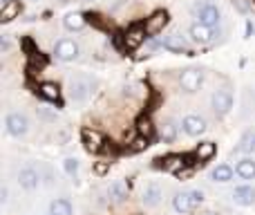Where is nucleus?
I'll list each match as a JSON object with an SVG mask.
<instances>
[{
    "instance_id": "a878e982",
    "label": "nucleus",
    "mask_w": 255,
    "mask_h": 215,
    "mask_svg": "<svg viewBox=\"0 0 255 215\" xmlns=\"http://www.w3.org/2000/svg\"><path fill=\"white\" fill-rule=\"evenodd\" d=\"M20 2L18 0H11L9 4H4L2 7V11H0V20L2 22H11L13 18H18V13H20Z\"/></svg>"
},
{
    "instance_id": "f03ea898",
    "label": "nucleus",
    "mask_w": 255,
    "mask_h": 215,
    "mask_svg": "<svg viewBox=\"0 0 255 215\" xmlns=\"http://www.w3.org/2000/svg\"><path fill=\"white\" fill-rule=\"evenodd\" d=\"M92 81L88 79V76H74V79H70V83H67V90H70V99L76 103H83L88 101V97L92 94Z\"/></svg>"
},
{
    "instance_id": "f704fd0d",
    "label": "nucleus",
    "mask_w": 255,
    "mask_h": 215,
    "mask_svg": "<svg viewBox=\"0 0 255 215\" xmlns=\"http://www.w3.org/2000/svg\"><path fill=\"white\" fill-rule=\"evenodd\" d=\"M0 198H2V204L9 200V189H7V186H2V193H0Z\"/></svg>"
},
{
    "instance_id": "aec40b11",
    "label": "nucleus",
    "mask_w": 255,
    "mask_h": 215,
    "mask_svg": "<svg viewBox=\"0 0 255 215\" xmlns=\"http://www.w3.org/2000/svg\"><path fill=\"white\" fill-rule=\"evenodd\" d=\"M161 198H163V191H161V186L159 184H148L145 186V191H143V204L145 207H157V204L161 202Z\"/></svg>"
},
{
    "instance_id": "c9c22d12",
    "label": "nucleus",
    "mask_w": 255,
    "mask_h": 215,
    "mask_svg": "<svg viewBox=\"0 0 255 215\" xmlns=\"http://www.w3.org/2000/svg\"><path fill=\"white\" fill-rule=\"evenodd\" d=\"M251 34H253V25H251V22H247V38H249Z\"/></svg>"
},
{
    "instance_id": "4be33fe9",
    "label": "nucleus",
    "mask_w": 255,
    "mask_h": 215,
    "mask_svg": "<svg viewBox=\"0 0 255 215\" xmlns=\"http://www.w3.org/2000/svg\"><path fill=\"white\" fill-rule=\"evenodd\" d=\"M63 25H65L70 31H81L85 25H88V18H85L83 13L74 11V13H67V16L63 18Z\"/></svg>"
},
{
    "instance_id": "6ab92c4d",
    "label": "nucleus",
    "mask_w": 255,
    "mask_h": 215,
    "mask_svg": "<svg viewBox=\"0 0 255 215\" xmlns=\"http://www.w3.org/2000/svg\"><path fill=\"white\" fill-rule=\"evenodd\" d=\"M172 209H175L179 215L193 211L195 204H193V198H190V191L188 193H175V198H172Z\"/></svg>"
},
{
    "instance_id": "4c0bfd02",
    "label": "nucleus",
    "mask_w": 255,
    "mask_h": 215,
    "mask_svg": "<svg viewBox=\"0 0 255 215\" xmlns=\"http://www.w3.org/2000/svg\"><path fill=\"white\" fill-rule=\"evenodd\" d=\"M58 2H61V4H63V2H67V0H58Z\"/></svg>"
},
{
    "instance_id": "58836bf2",
    "label": "nucleus",
    "mask_w": 255,
    "mask_h": 215,
    "mask_svg": "<svg viewBox=\"0 0 255 215\" xmlns=\"http://www.w3.org/2000/svg\"><path fill=\"white\" fill-rule=\"evenodd\" d=\"M85 2H92V0H85Z\"/></svg>"
},
{
    "instance_id": "412c9836",
    "label": "nucleus",
    "mask_w": 255,
    "mask_h": 215,
    "mask_svg": "<svg viewBox=\"0 0 255 215\" xmlns=\"http://www.w3.org/2000/svg\"><path fill=\"white\" fill-rule=\"evenodd\" d=\"M38 92H40V97H43L45 101H54V103L61 101V88H58L56 83H52V81H45V83H40Z\"/></svg>"
},
{
    "instance_id": "2eb2a0df",
    "label": "nucleus",
    "mask_w": 255,
    "mask_h": 215,
    "mask_svg": "<svg viewBox=\"0 0 255 215\" xmlns=\"http://www.w3.org/2000/svg\"><path fill=\"white\" fill-rule=\"evenodd\" d=\"M233 202L240 204V207H253L255 204V189L249 184L238 186V189L233 191Z\"/></svg>"
},
{
    "instance_id": "1a4fd4ad",
    "label": "nucleus",
    "mask_w": 255,
    "mask_h": 215,
    "mask_svg": "<svg viewBox=\"0 0 255 215\" xmlns=\"http://www.w3.org/2000/svg\"><path fill=\"white\" fill-rule=\"evenodd\" d=\"M168 25V11H163V9H159V11H154L150 18H145V31H148V36L152 38V36L161 34L163 27Z\"/></svg>"
},
{
    "instance_id": "39448f33",
    "label": "nucleus",
    "mask_w": 255,
    "mask_h": 215,
    "mask_svg": "<svg viewBox=\"0 0 255 215\" xmlns=\"http://www.w3.org/2000/svg\"><path fill=\"white\" fill-rule=\"evenodd\" d=\"M54 56L58 58V61H74L76 56H79V43L72 38H61L56 40V45H54Z\"/></svg>"
},
{
    "instance_id": "a211bd4d",
    "label": "nucleus",
    "mask_w": 255,
    "mask_h": 215,
    "mask_svg": "<svg viewBox=\"0 0 255 215\" xmlns=\"http://www.w3.org/2000/svg\"><path fill=\"white\" fill-rule=\"evenodd\" d=\"M235 175L240 180H255V159L253 157L240 159L238 166H235Z\"/></svg>"
},
{
    "instance_id": "c756f323",
    "label": "nucleus",
    "mask_w": 255,
    "mask_h": 215,
    "mask_svg": "<svg viewBox=\"0 0 255 215\" xmlns=\"http://www.w3.org/2000/svg\"><path fill=\"white\" fill-rule=\"evenodd\" d=\"M79 166H81V164H79V159H76V157H67L65 162H63V168H65V173L70 177H74V180H76V173H79Z\"/></svg>"
},
{
    "instance_id": "5701e85b",
    "label": "nucleus",
    "mask_w": 255,
    "mask_h": 215,
    "mask_svg": "<svg viewBox=\"0 0 255 215\" xmlns=\"http://www.w3.org/2000/svg\"><path fill=\"white\" fill-rule=\"evenodd\" d=\"M235 153H244V155L255 153V130L244 132L242 139H240V144H238V148L233 150V155H235Z\"/></svg>"
},
{
    "instance_id": "f3484780",
    "label": "nucleus",
    "mask_w": 255,
    "mask_h": 215,
    "mask_svg": "<svg viewBox=\"0 0 255 215\" xmlns=\"http://www.w3.org/2000/svg\"><path fill=\"white\" fill-rule=\"evenodd\" d=\"M215 153H217L215 141H202V144H197V148H195V159H197L199 164H206L215 157Z\"/></svg>"
},
{
    "instance_id": "6e6552de",
    "label": "nucleus",
    "mask_w": 255,
    "mask_h": 215,
    "mask_svg": "<svg viewBox=\"0 0 255 215\" xmlns=\"http://www.w3.org/2000/svg\"><path fill=\"white\" fill-rule=\"evenodd\" d=\"M81 137H83V146H85V150H88V153H101L103 146H106L103 135L99 130H92V128H83Z\"/></svg>"
},
{
    "instance_id": "bb28decb",
    "label": "nucleus",
    "mask_w": 255,
    "mask_h": 215,
    "mask_svg": "<svg viewBox=\"0 0 255 215\" xmlns=\"http://www.w3.org/2000/svg\"><path fill=\"white\" fill-rule=\"evenodd\" d=\"M49 213H54V215H72V204L67 202V200L58 198V200H54V202L49 204Z\"/></svg>"
},
{
    "instance_id": "0eeeda50",
    "label": "nucleus",
    "mask_w": 255,
    "mask_h": 215,
    "mask_svg": "<svg viewBox=\"0 0 255 215\" xmlns=\"http://www.w3.org/2000/svg\"><path fill=\"white\" fill-rule=\"evenodd\" d=\"M4 126H7V132L11 137H25L27 130H29V123H27V117L20 112H11L7 117V121H4Z\"/></svg>"
},
{
    "instance_id": "c85d7f7f",
    "label": "nucleus",
    "mask_w": 255,
    "mask_h": 215,
    "mask_svg": "<svg viewBox=\"0 0 255 215\" xmlns=\"http://www.w3.org/2000/svg\"><path fill=\"white\" fill-rule=\"evenodd\" d=\"M161 139L168 141V144H172V141L177 139V126H175V121H170V119H168V121L161 126Z\"/></svg>"
},
{
    "instance_id": "a19ab883",
    "label": "nucleus",
    "mask_w": 255,
    "mask_h": 215,
    "mask_svg": "<svg viewBox=\"0 0 255 215\" xmlns=\"http://www.w3.org/2000/svg\"><path fill=\"white\" fill-rule=\"evenodd\" d=\"M36 2H38V0H36Z\"/></svg>"
},
{
    "instance_id": "b1692460",
    "label": "nucleus",
    "mask_w": 255,
    "mask_h": 215,
    "mask_svg": "<svg viewBox=\"0 0 255 215\" xmlns=\"http://www.w3.org/2000/svg\"><path fill=\"white\" fill-rule=\"evenodd\" d=\"M211 180L213 182H220V184H226V182L233 180V168H231L229 164H220L217 168H213Z\"/></svg>"
},
{
    "instance_id": "7c9ffc66",
    "label": "nucleus",
    "mask_w": 255,
    "mask_h": 215,
    "mask_svg": "<svg viewBox=\"0 0 255 215\" xmlns=\"http://www.w3.org/2000/svg\"><path fill=\"white\" fill-rule=\"evenodd\" d=\"M36 114H38V117L43 119V121H47V123L56 121V114L49 112V110H45V108H36Z\"/></svg>"
},
{
    "instance_id": "ea45409f",
    "label": "nucleus",
    "mask_w": 255,
    "mask_h": 215,
    "mask_svg": "<svg viewBox=\"0 0 255 215\" xmlns=\"http://www.w3.org/2000/svg\"><path fill=\"white\" fill-rule=\"evenodd\" d=\"M49 215H54V213H49Z\"/></svg>"
},
{
    "instance_id": "e433bc0d",
    "label": "nucleus",
    "mask_w": 255,
    "mask_h": 215,
    "mask_svg": "<svg viewBox=\"0 0 255 215\" xmlns=\"http://www.w3.org/2000/svg\"><path fill=\"white\" fill-rule=\"evenodd\" d=\"M0 2H2V7H4V4H9V2H11V0H0Z\"/></svg>"
},
{
    "instance_id": "9b49d317",
    "label": "nucleus",
    "mask_w": 255,
    "mask_h": 215,
    "mask_svg": "<svg viewBox=\"0 0 255 215\" xmlns=\"http://www.w3.org/2000/svg\"><path fill=\"white\" fill-rule=\"evenodd\" d=\"M215 36H217L215 27L202 25V22H195V25L190 27V38H193L197 45H208V43H213V38H215Z\"/></svg>"
},
{
    "instance_id": "4468645a",
    "label": "nucleus",
    "mask_w": 255,
    "mask_h": 215,
    "mask_svg": "<svg viewBox=\"0 0 255 215\" xmlns=\"http://www.w3.org/2000/svg\"><path fill=\"white\" fill-rule=\"evenodd\" d=\"M161 47L168 49V52H175V54H190V47L186 45V40L181 38L179 34H170L161 40Z\"/></svg>"
},
{
    "instance_id": "dca6fc26",
    "label": "nucleus",
    "mask_w": 255,
    "mask_h": 215,
    "mask_svg": "<svg viewBox=\"0 0 255 215\" xmlns=\"http://www.w3.org/2000/svg\"><path fill=\"white\" fill-rule=\"evenodd\" d=\"M108 200H110V202H115V204L126 202V200H128V182H124V180L112 182V184L108 186Z\"/></svg>"
},
{
    "instance_id": "cd10ccee",
    "label": "nucleus",
    "mask_w": 255,
    "mask_h": 215,
    "mask_svg": "<svg viewBox=\"0 0 255 215\" xmlns=\"http://www.w3.org/2000/svg\"><path fill=\"white\" fill-rule=\"evenodd\" d=\"M150 146V139H145V137H141V135H136L134 139L128 144V153L130 155H134V153H141V150H145Z\"/></svg>"
},
{
    "instance_id": "72a5a7b5",
    "label": "nucleus",
    "mask_w": 255,
    "mask_h": 215,
    "mask_svg": "<svg viewBox=\"0 0 255 215\" xmlns=\"http://www.w3.org/2000/svg\"><path fill=\"white\" fill-rule=\"evenodd\" d=\"M9 49H11V40H9V38H7V36H4V38H2V52H4V54H7V52H9Z\"/></svg>"
},
{
    "instance_id": "9d476101",
    "label": "nucleus",
    "mask_w": 255,
    "mask_h": 215,
    "mask_svg": "<svg viewBox=\"0 0 255 215\" xmlns=\"http://www.w3.org/2000/svg\"><path fill=\"white\" fill-rule=\"evenodd\" d=\"M181 128H184V132L188 137H199L206 132V119L199 117V114H188L181 121Z\"/></svg>"
},
{
    "instance_id": "f8f14e48",
    "label": "nucleus",
    "mask_w": 255,
    "mask_h": 215,
    "mask_svg": "<svg viewBox=\"0 0 255 215\" xmlns=\"http://www.w3.org/2000/svg\"><path fill=\"white\" fill-rule=\"evenodd\" d=\"M154 162H157L159 168H163L166 173H175V175H179V173L186 168V164H188L184 157H181V155H168V157L154 159Z\"/></svg>"
},
{
    "instance_id": "393cba45",
    "label": "nucleus",
    "mask_w": 255,
    "mask_h": 215,
    "mask_svg": "<svg viewBox=\"0 0 255 215\" xmlns=\"http://www.w3.org/2000/svg\"><path fill=\"white\" fill-rule=\"evenodd\" d=\"M134 128H136V135L145 137V139H152L154 137V123H152V119L150 117H139Z\"/></svg>"
},
{
    "instance_id": "f257e3e1",
    "label": "nucleus",
    "mask_w": 255,
    "mask_h": 215,
    "mask_svg": "<svg viewBox=\"0 0 255 215\" xmlns=\"http://www.w3.org/2000/svg\"><path fill=\"white\" fill-rule=\"evenodd\" d=\"M193 13L197 18V22L202 25H208V27H217L222 20V13L217 9V4L208 2V0H199V2L193 4Z\"/></svg>"
},
{
    "instance_id": "2f4dec72",
    "label": "nucleus",
    "mask_w": 255,
    "mask_h": 215,
    "mask_svg": "<svg viewBox=\"0 0 255 215\" xmlns=\"http://www.w3.org/2000/svg\"><path fill=\"white\" fill-rule=\"evenodd\" d=\"M108 171H110V162H97L94 164V173H97V175H106Z\"/></svg>"
},
{
    "instance_id": "20e7f679",
    "label": "nucleus",
    "mask_w": 255,
    "mask_h": 215,
    "mask_svg": "<svg viewBox=\"0 0 255 215\" xmlns=\"http://www.w3.org/2000/svg\"><path fill=\"white\" fill-rule=\"evenodd\" d=\"M211 106H213V110H215L217 117L229 114L231 108H233V92H231L229 88H217L211 97Z\"/></svg>"
},
{
    "instance_id": "79ce46f5",
    "label": "nucleus",
    "mask_w": 255,
    "mask_h": 215,
    "mask_svg": "<svg viewBox=\"0 0 255 215\" xmlns=\"http://www.w3.org/2000/svg\"><path fill=\"white\" fill-rule=\"evenodd\" d=\"M253 2H255V0H253Z\"/></svg>"
},
{
    "instance_id": "473e14b6",
    "label": "nucleus",
    "mask_w": 255,
    "mask_h": 215,
    "mask_svg": "<svg viewBox=\"0 0 255 215\" xmlns=\"http://www.w3.org/2000/svg\"><path fill=\"white\" fill-rule=\"evenodd\" d=\"M190 198H193V204H195V207H199V204L204 202V191H199V189L190 191Z\"/></svg>"
},
{
    "instance_id": "423d86ee",
    "label": "nucleus",
    "mask_w": 255,
    "mask_h": 215,
    "mask_svg": "<svg viewBox=\"0 0 255 215\" xmlns=\"http://www.w3.org/2000/svg\"><path fill=\"white\" fill-rule=\"evenodd\" d=\"M145 38H150L148 31H145V27L134 25V27H130V29L126 31V36H124V45H126V49L134 52V49H139L141 45L145 43Z\"/></svg>"
},
{
    "instance_id": "7ed1b4c3",
    "label": "nucleus",
    "mask_w": 255,
    "mask_h": 215,
    "mask_svg": "<svg viewBox=\"0 0 255 215\" xmlns=\"http://www.w3.org/2000/svg\"><path fill=\"white\" fill-rule=\"evenodd\" d=\"M202 83H204V72L199 67H188V70L179 72V88L184 92H188V94L197 92L202 88Z\"/></svg>"
},
{
    "instance_id": "ddd939ff",
    "label": "nucleus",
    "mask_w": 255,
    "mask_h": 215,
    "mask_svg": "<svg viewBox=\"0 0 255 215\" xmlns=\"http://www.w3.org/2000/svg\"><path fill=\"white\" fill-rule=\"evenodd\" d=\"M18 184H20L25 191H34L36 186L40 184V173L36 171V168H31V166L22 168V171L18 173Z\"/></svg>"
}]
</instances>
